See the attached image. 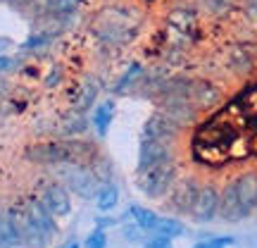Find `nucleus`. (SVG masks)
<instances>
[{"label":"nucleus","instance_id":"obj_14","mask_svg":"<svg viewBox=\"0 0 257 248\" xmlns=\"http://www.w3.org/2000/svg\"><path fill=\"white\" fill-rule=\"evenodd\" d=\"M24 208H27V212L31 215V220L36 222L38 229L48 236V241L55 239L57 236V224H55V217L46 210V205H43L41 201H36V198H27V201H24Z\"/></svg>","mask_w":257,"mask_h":248},{"label":"nucleus","instance_id":"obj_23","mask_svg":"<svg viewBox=\"0 0 257 248\" xmlns=\"http://www.w3.org/2000/svg\"><path fill=\"white\" fill-rule=\"evenodd\" d=\"M169 24H172L176 31L188 34V31L195 27V15H193V10H174V12L169 15Z\"/></svg>","mask_w":257,"mask_h":248},{"label":"nucleus","instance_id":"obj_35","mask_svg":"<svg viewBox=\"0 0 257 248\" xmlns=\"http://www.w3.org/2000/svg\"><path fill=\"white\" fill-rule=\"evenodd\" d=\"M64 248H81V243H79V241H69Z\"/></svg>","mask_w":257,"mask_h":248},{"label":"nucleus","instance_id":"obj_27","mask_svg":"<svg viewBox=\"0 0 257 248\" xmlns=\"http://www.w3.org/2000/svg\"><path fill=\"white\" fill-rule=\"evenodd\" d=\"M236 241L233 236H207V239H200L193 243V248H229L233 246Z\"/></svg>","mask_w":257,"mask_h":248},{"label":"nucleus","instance_id":"obj_13","mask_svg":"<svg viewBox=\"0 0 257 248\" xmlns=\"http://www.w3.org/2000/svg\"><path fill=\"white\" fill-rule=\"evenodd\" d=\"M233 186L238 193L240 203L248 215H252L257 208V170H243L233 177Z\"/></svg>","mask_w":257,"mask_h":248},{"label":"nucleus","instance_id":"obj_33","mask_svg":"<svg viewBox=\"0 0 257 248\" xmlns=\"http://www.w3.org/2000/svg\"><path fill=\"white\" fill-rule=\"evenodd\" d=\"M15 67V60L8 55H0V72H8V69H12Z\"/></svg>","mask_w":257,"mask_h":248},{"label":"nucleus","instance_id":"obj_37","mask_svg":"<svg viewBox=\"0 0 257 248\" xmlns=\"http://www.w3.org/2000/svg\"><path fill=\"white\" fill-rule=\"evenodd\" d=\"M255 212H257V208H255Z\"/></svg>","mask_w":257,"mask_h":248},{"label":"nucleus","instance_id":"obj_20","mask_svg":"<svg viewBox=\"0 0 257 248\" xmlns=\"http://www.w3.org/2000/svg\"><path fill=\"white\" fill-rule=\"evenodd\" d=\"M141 76H143V64L134 62L126 69V72H124L119 79H117V84L112 86V93H117V96H119V93H126L131 86H136V81L141 79Z\"/></svg>","mask_w":257,"mask_h":248},{"label":"nucleus","instance_id":"obj_7","mask_svg":"<svg viewBox=\"0 0 257 248\" xmlns=\"http://www.w3.org/2000/svg\"><path fill=\"white\" fill-rule=\"evenodd\" d=\"M184 129H186L184 124H179L172 115H167L165 110H157V112H153L146 120V124H143V136L165 138V141H172V143H174L176 138H181Z\"/></svg>","mask_w":257,"mask_h":248},{"label":"nucleus","instance_id":"obj_29","mask_svg":"<svg viewBox=\"0 0 257 248\" xmlns=\"http://www.w3.org/2000/svg\"><path fill=\"white\" fill-rule=\"evenodd\" d=\"M83 248H107V231L100 229V227L93 229L83 241Z\"/></svg>","mask_w":257,"mask_h":248},{"label":"nucleus","instance_id":"obj_2","mask_svg":"<svg viewBox=\"0 0 257 248\" xmlns=\"http://www.w3.org/2000/svg\"><path fill=\"white\" fill-rule=\"evenodd\" d=\"M138 175V189L143 196L148 198H153V201H162L167 198V193L174 189L176 179H179V165H176V160H165V162H160V165H153L143 170V172H136Z\"/></svg>","mask_w":257,"mask_h":248},{"label":"nucleus","instance_id":"obj_16","mask_svg":"<svg viewBox=\"0 0 257 248\" xmlns=\"http://www.w3.org/2000/svg\"><path fill=\"white\" fill-rule=\"evenodd\" d=\"M114 110H117V103L112 101H105V103H100L95 110H93V115H91V127L95 129V134H98V138H105L107 136V131H110V124H112V120H114Z\"/></svg>","mask_w":257,"mask_h":248},{"label":"nucleus","instance_id":"obj_9","mask_svg":"<svg viewBox=\"0 0 257 248\" xmlns=\"http://www.w3.org/2000/svg\"><path fill=\"white\" fill-rule=\"evenodd\" d=\"M27 160L36 162V165H62L69 162V150L67 143L62 141H43V143H34L27 148Z\"/></svg>","mask_w":257,"mask_h":248},{"label":"nucleus","instance_id":"obj_11","mask_svg":"<svg viewBox=\"0 0 257 248\" xmlns=\"http://www.w3.org/2000/svg\"><path fill=\"white\" fill-rule=\"evenodd\" d=\"M245 217H250V215L245 212V208H243L238 193H236V186H233V179H231L224 189H219V208H217V220L226 222V224H236V222L245 220Z\"/></svg>","mask_w":257,"mask_h":248},{"label":"nucleus","instance_id":"obj_8","mask_svg":"<svg viewBox=\"0 0 257 248\" xmlns=\"http://www.w3.org/2000/svg\"><path fill=\"white\" fill-rule=\"evenodd\" d=\"M172 157H174V153H172V141L143 136L141 146H138V165H136V172H143V170H148V167L160 165V162L172 160Z\"/></svg>","mask_w":257,"mask_h":248},{"label":"nucleus","instance_id":"obj_30","mask_svg":"<svg viewBox=\"0 0 257 248\" xmlns=\"http://www.w3.org/2000/svg\"><path fill=\"white\" fill-rule=\"evenodd\" d=\"M172 241L174 239H169L165 234H155V236H150L148 241H143V248H174Z\"/></svg>","mask_w":257,"mask_h":248},{"label":"nucleus","instance_id":"obj_3","mask_svg":"<svg viewBox=\"0 0 257 248\" xmlns=\"http://www.w3.org/2000/svg\"><path fill=\"white\" fill-rule=\"evenodd\" d=\"M60 177L64 179V186L69 189V193L79 196V198H95V193L100 189L98 177L93 175L91 165H86V162H62Z\"/></svg>","mask_w":257,"mask_h":248},{"label":"nucleus","instance_id":"obj_17","mask_svg":"<svg viewBox=\"0 0 257 248\" xmlns=\"http://www.w3.org/2000/svg\"><path fill=\"white\" fill-rule=\"evenodd\" d=\"M226 67H229L233 74L245 76V74H250L252 69H255V60H252L248 48L236 46V48H231L229 55H226Z\"/></svg>","mask_w":257,"mask_h":248},{"label":"nucleus","instance_id":"obj_21","mask_svg":"<svg viewBox=\"0 0 257 248\" xmlns=\"http://www.w3.org/2000/svg\"><path fill=\"white\" fill-rule=\"evenodd\" d=\"M184 231H186V224L179 217H160L153 234H165L169 239H176V236H184Z\"/></svg>","mask_w":257,"mask_h":248},{"label":"nucleus","instance_id":"obj_1","mask_svg":"<svg viewBox=\"0 0 257 248\" xmlns=\"http://www.w3.org/2000/svg\"><path fill=\"white\" fill-rule=\"evenodd\" d=\"M245 122L233 108L212 115L198 124L191 138V155L205 167H224L255 155V141L245 134Z\"/></svg>","mask_w":257,"mask_h":248},{"label":"nucleus","instance_id":"obj_25","mask_svg":"<svg viewBox=\"0 0 257 248\" xmlns=\"http://www.w3.org/2000/svg\"><path fill=\"white\" fill-rule=\"evenodd\" d=\"M57 31H50V29H41V31H36V34H31V36L24 41V50H36V48H43L46 43H50L53 38H55Z\"/></svg>","mask_w":257,"mask_h":248},{"label":"nucleus","instance_id":"obj_6","mask_svg":"<svg viewBox=\"0 0 257 248\" xmlns=\"http://www.w3.org/2000/svg\"><path fill=\"white\" fill-rule=\"evenodd\" d=\"M217 208H219V189L212 182H205L198 189V196H195L188 217H193V222H198V224H207V222L217 220Z\"/></svg>","mask_w":257,"mask_h":248},{"label":"nucleus","instance_id":"obj_34","mask_svg":"<svg viewBox=\"0 0 257 248\" xmlns=\"http://www.w3.org/2000/svg\"><path fill=\"white\" fill-rule=\"evenodd\" d=\"M114 224H119L117 217H105V220H98V227H100V229H107V227H114Z\"/></svg>","mask_w":257,"mask_h":248},{"label":"nucleus","instance_id":"obj_12","mask_svg":"<svg viewBox=\"0 0 257 248\" xmlns=\"http://www.w3.org/2000/svg\"><path fill=\"white\" fill-rule=\"evenodd\" d=\"M188 98H191V103L200 112H210V110H214V108H219L224 96H221L219 86H214V84L207 81V79H193Z\"/></svg>","mask_w":257,"mask_h":248},{"label":"nucleus","instance_id":"obj_28","mask_svg":"<svg viewBox=\"0 0 257 248\" xmlns=\"http://www.w3.org/2000/svg\"><path fill=\"white\" fill-rule=\"evenodd\" d=\"M95 96H98V86H83L81 89V96L76 98V110L86 112L95 103Z\"/></svg>","mask_w":257,"mask_h":248},{"label":"nucleus","instance_id":"obj_19","mask_svg":"<svg viewBox=\"0 0 257 248\" xmlns=\"http://www.w3.org/2000/svg\"><path fill=\"white\" fill-rule=\"evenodd\" d=\"M126 215L136 222L138 227H143L146 231H155L157 220H160V217H157V212L148 210V208H143V205H128Z\"/></svg>","mask_w":257,"mask_h":248},{"label":"nucleus","instance_id":"obj_15","mask_svg":"<svg viewBox=\"0 0 257 248\" xmlns=\"http://www.w3.org/2000/svg\"><path fill=\"white\" fill-rule=\"evenodd\" d=\"M81 10V0H48V15L55 27H67L72 22L74 15H79Z\"/></svg>","mask_w":257,"mask_h":248},{"label":"nucleus","instance_id":"obj_26","mask_svg":"<svg viewBox=\"0 0 257 248\" xmlns=\"http://www.w3.org/2000/svg\"><path fill=\"white\" fill-rule=\"evenodd\" d=\"M126 224H124V227H121V234H124V239L128 241V243H134V246H138V243H141V246H143V227H138L136 222L131 220V217H128L126 215Z\"/></svg>","mask_w":257,"mask_h":248},{"label":"nucleus","instance_id":"obj_32","mask_svg":"<svg viewBox=\"0 0 257 248\" xmlns=\"http://www.w3.org/2000/svg\"><path fill=\"white\" fill-rule=\"evenodd\" d=\"M60 79H62V69H60V67H55V72L48 74L46 84H48V86H57V84H60Z\"/></svg>","mask_w":257,"mask_h":248},{"label":"nucleus","instance_id":"obj_5","mask_svg":"<svg viewBox=\"0 0 257 248\" xmlns=\"http://www.w3.org/2000/svg\"><path fill=\"white\" fill-rule=\"evenodd\" d=\"M198 189H200V182L195 175H186L176 179L174 189L167 193L165 208L174 215H191V208L195 203V196H198Z\"/></svg>","mask_w":257,"mask_h":248},{"label":"nucleus","instance_id":"obj_4","mask_svg":"<svg viewBox=\"0 0 257 248\" xmlns=\"http://www.w3.org/2000/svg\"><path fill=\"white\" fill-rule=\"evenodd\" d=\"M8 220L12 224V229L17 234V241L22 248H46L50 241L43 231L36 227V222L31 220V215L27 212L24 205H17V208H10Z\"/></svg>","mask_w":257,"mask_h":248},{"label":"nucleus","instance_id":"obj_36","mask_svg":"<svg viewBox=\"0 0 257 248\" xmlns=\"http://www.w3.org/2000/svg\"><path fill=\"white\" fill-rule=\"evenodd\" d=\"M0 3H5V5H8V3H10V0H0Z\"/></svg>","mask_w":257,"mask_h":248},{"label":"nucleus","instance_id":"obj_18","mask_svg":"<svg viewBox=\"0 0 257 248\" xmlns=\"http://www.w3.org/2000/svg\"><path fill=\"white\" fill-rule=\"evenodd\" d=\"M117 205H119V186L114 182L100 184V189L95 193V208L100 212H112Z\"/></svg>","mask_w":257,"mask_h":248},{"label":"nucleus","instance_id":"obj_24","mask_svg":"<svg viewBox=\"0 0 257 248\" xmlns=\"http://www.w3.org/2000/svg\"><path fill=\"white\" fill-rule=\"evenodd\" d=\"M64 134L67 136H79V134H83L86 129H88V120H86V112H81V110H76V112H72V117L64 122Z\"/></svg>","mask_w":257,"mask_h":248},{"label":"nucleus","instance_id":"obj_22","mask_svg":"<svg viewBox=\"0 0 257 248\" xmlns=\"http://www.w3.org/2000/svg\"><path fill=\"white\" fill-rule=\"evenodd\" d=\"M88 165H91L93 175L98 177V182H100V184H107V182H112V172H114V170H112V162H110V157H107V155L98 153V155L93 157Z\"/></svg>","mask_w":257,"mask_h":248},{"label":"nucleus","instance_id":"obj_31","mask_svg":"<svg viewBox=\"0 0 257 248\" xmlns=\"http://www.w3.org/2000/svg\"><path fill=\"white\" fill-rule=\"evenodd\" d=\"M8 5L12 10H17V12H27V8L31 5V0H10Z\"/></svg>","mask_w":257,"mask_h":248},{"label":"nucleus","instance_id":"obj_10","mask_svg":"<svg viewBox=\"0 0 257 248\" xmlns=\"http://www.w3.org/2000/svg\"><path fill=\"white\" fill-rule=\"evenodd\" d=\"M38 201L46 205V210L53 215V217H67L72 212V193L64 184L60 182H50V184L43 186L41 191V198Z\"/></svg>","mask_w":257,"mask_h":248}]
</instances>
